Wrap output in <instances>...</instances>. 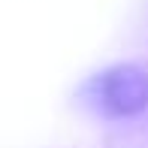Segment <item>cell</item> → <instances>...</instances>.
Here are the masks:
<instances>
[{"mask_svg":"<svg viewBox=\"0 0 148 148\" xmlns=\"http://www.w3.org/2000/svg\"><path fill=\"white\" fill-rule=\"evenodd\" d=\"M91 100L109 118H133L148 109V73L136 64H115L94 76Z\"/></svg>","mask_w":148,"mask_h":148,"instance_id":"obj_1","label":"cell"}]
</instances>
